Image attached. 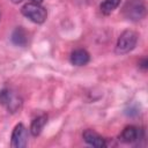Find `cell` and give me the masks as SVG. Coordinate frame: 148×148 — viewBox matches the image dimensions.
Returning a JSON list of instances; mask_svg holds the SVG:
<instances>
[{
	"instance_id": "cell-1",
	"label": "cell",
	"mask_w": 148,
	"mask_h": 148,
	"mask_svg": "<svg viewBox=\"0 0 148 148\" xmlns=\"http://www.w3.org/2000/svg\"><path fill=\"white\" fill-rule=\"evenodd\" d=\"M21 12L27 18H29L34 23H38V24L45 22L46 17H47V12L40 3H35V2L25 3L22 7Z\"/></svg>"
},
{
	"instance_id": "cell-2",
	"label": "cell",
	"mask_w": 148,
	"mask_h": 148,
	"mask_svg": "<svg viewBox=\"0 0 148 148\" xmlns=\"http://www.w3.org/2000/svg\"><path fill=\"white\" fill-rule=\"evenodd\" d=\"M138 43V34L133 30H125L118 38L116 45V52L125 54L132 51Z\"/></svg>"
},
{
	"instance_id": "cell-3",
	"label": "cell",
	"mask_w": 148,
	"mask_h": 148,
	"mask_svg": "<svg viewBox=\"0 0 148 148\" xmlns=\"http://www.w3.org/2000/svg\"><path fill=\"white\" fill-rule=\"evenodd\" d=\"M124 14L132 21H139L146 14V6L142 0H128L124 6Z\"/></svg>"
},
{
	"instance_id": "cell-4",
	"label": "cell",
	"mask_w": 148,
	"mask_h": 148,
	"mask_svg": "<svg viewBox=\"0 0 148 148\" xmlns=\"http://www.w3.org/2000/svg\"><path fill=\"white\" fill-rule=\"evenodd\" d=\"M0 104H2L9 112H16L21 105V97L9 89H3L0 91Z\"/></svg>"
},
{
	"instance_id": "cell-5",
	"label": "cell",
	"mask_w": 148,
	"mask_h": 148,
	"mask_svg": "<svg viewBox=\"0 0 148 148\" xmlns=\"http://www.w3.org/2000/svg\"><path fill=\"white\" fill-rule=\"evenodd\" d=\"M28 145V131L23 124H17L12 133L10 146L13 148H24Z\"/></svg>"
},
{
	"instance_id": "cell-6",
	"label": "cell",
	"mask_w": 148,
	"mask_h": 148,
	"mask_svg": "<svg viewBox=\"0 0 148 148\" xmlns=\"http://www.w3.org/2000/svg\"><path fill=\"white\" fill-rule=\"evenodd\" d=\"M140 128L135 126H126L119 135V140L125 143H132L140 139Z\"/></svg>"
},
{
	"instance_id": "cell-7",
	"label": "cell",
	"mask_w": 148,
	"mask_h": 148,
	"mask_svg": "<svg viewBox=\"0 0 148 148\" xmlns=\"http://www.w3.org/2000/svg\"><path fill=\"white\" fill-rule=\"evenodd\" d=\"M82 136H83V140H84L88 145H90V146H92V147L102 148V147H104V146L106 145V143H105V139L102 138V136H101L98 133H96L94 130H86V131L83 132Z\"/></svg>"
},
{
	"instance_id": "cell-8",
	"label": "cell",
	"mask_w": 148,
	"mask_h": 148,
	"mask_svg": "<svg viewBox=\"0 0 148 148\" xmlns=\"http://www.w3.org/2000/svg\"><path fill=\"white\" fill-rule=\"evenodd\" d=\"M90 56L83 49H76L71 53V62L75 66H84L89 62Z\"/></svg>"
},
{
	"instance_id": "cell-9",
	"label": "cell",
	"mask_w": 148,
	"mask_h": 148,
	"mask_svg": "<svg viewBox=\"0 0 148 148\" xmlns=\"http://www.w3.org/2000/svg\"><path fill=\"white\" fill-rule=\"evenodd\" d=\"M12 42L15 45H18V46H24L27 44L28 36H27L25 30L22 27H18V28H16L13 31V34H12Z\"/></svg>"
},
{
	"instance_id": "cell-10",
	"label": "cell",
	"mask_w": 148,
	"mask_h": 148,
	"mask_svg": "<svg viewBox=\"0 0 148 148\" xmlns=\"http://www.w3.org/2000/svg\"><path fill=\"white\" fill-rule=\"evenodd\" d=\"M46 120H47V117L44 116V114L43 116H39V117H37V118H35L32 120L31 126H30V132H31V134L34 136H37V135L40 134L43 127L46 124Z\"/></svg>"
},
{
	"instance_id": "cell-11",
	"label": "cell",
	"mask_w": 148,
	"mask_h": 148,
	"mask_svg": "<svg viewBox=\"0 0 148 148\" xmlns=\"http://www.w3.org/2000/svg\"><path fill=\"white\" fill-rule=\"evenodd\" d=\"M120 3V0H103L101 3V12L104 15L111 14Z\"/></svg>"
},
{
	"instance_id": "cell-12",
	"label": "cell",
	"mask_w": 148,
	"mask_h": 148,
	"mask_svg": "<svg viewBox=\"0 0 148 148\" xmlns=\"http://www.w3.org/2000/svg\"><path fill=\"white\" fill-rule=\"evenodd\" d=\"M147 64H148V61H147V59H143V60H142V61L140 62V65H139V66H140L141 68H143V69H146V68H147Z\"/></svg>"
},
{
	"instance_id": "cell-13",
	"label": "cell",
	"mask_w": 148,
	"mask_h": 148,
	"mask_svg": "<svg viewBox=\"0 0 148 148\" xmlns=\"http://www.w3.org/2000/svg\"><path fill=\"white\" fill-rule=\"evenodd\" d=\"M43 0H31V2H35V3H42Z\"/></svg>"
},
{
	"instance_id": "cell-14",
	"label": "cell",
	"mask_w": 148,
	"mask_h": 148,
	"mask_svg": "<svg viewBox=\"0 0 148 148\" xmlns=\"http://www.w3.org/2000/svg\"><path fill=\"white\" fill-rule=\"evenodd\" d=\"M12 2H14V3H20L21 1H23V0H10Z\"/></svg>"
}]
</instances>
